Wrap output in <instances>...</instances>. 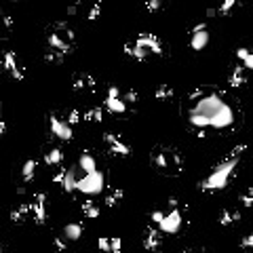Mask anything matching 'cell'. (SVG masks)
I'll return each instance as SVG.
<instances>
[{"mask_svg":"<svg viewBox=\"0 0 253 253\" xmlns=\"http://www.w3.org/2000/svg\"><path fill=\"white\" fill-rule=\"evenodd\" d=\"M188 123L196 131V137H205L207 129L226 131L234 126L236 116L232 105L222 95L196 87L188 93Z\"/></svg>","mask_w":253,"mask_h":253,"instance_id":"obj_1","label":"cell"},{"mask_svg":"<svg viewBox=\"0 0 253 253\" xmlns=\"http://www.w3.org/2000/svg\"><path fill=\"white\" fill-rule=\"evenodd\" d=\"M238 158L241 156H230L228 154L226 158L220 160V163L211 169L205 179L199 181V188L205 190V192H220V190L228 188V184L232 181V177H234V173H236Z\"/></svg>","mask_w":253,"mask_h":253,"instance_id":"obj_2","label":"cell"},{"mask_svg":"<svg viewBox=\"0 0 253 253\" xmlns=\"http://www.w3.org/2000/svg\"><path fill=\"white\" fill-rule=\"evenodd\" d=\"M150 163L156 169L158 173L163 175H179L181 169H184V158H181V152L173 146H154L150 152Z\"/></svg>","mask_w":253,"mask_h":253,"instance_id":"obj_3","label":"cell"},{"mask_svg":"<svg viewBox=\"0 0 253 253\" xmlns=\"http://www.w3.org/2000/svg\"><path fill=\"white\" fill-rule=\"evenodd\" d=\"M47 45L63 55H70L76 49V34L66 21H55L47 27Z\"/></svg>","mask_w":253,"mask_h":253,"instance_id":"obj_4","label":"cell"},{"mask_svg":"<svg viewBox=\"0 0 253 253\" xmlns=\"http://www.w3.org/2000/svg\"><path fill=\"white\" fill-rule=\"evenodd\" d=\"M103 184H105L103 173L100 171V169H95V171H89V173H84L82 177H78V181H76V190L89 194V196H95L103 190Z\"/></svg>","mask_w":253,"mask_h":253,"instance_id":"obj_5","label":"cell"},{"mask_svg":"<svg viewBox=\"0 0 253 253\" xmlns=\"http://www.w3.org/2000/svg\"><path fill=\"white\" fill-rule=\"evenodd\" d=\"M181 224H184V213H181V209L171 207L169 211H163V217H160V222L156 226L163 234H177L181 230Z\"/></svg>","mask_w":253,"mask_h":253,"instance_id":"obj_6","label":"cell"},{"mask_svg":"<svg viewBox=\"0 0 253 253\" xmlns=\"http://www.w3.org/2000/svg\"><path fill=\"white\" fill-rule=\"evenodd\" d=\"M0 70L9 72L15 80H24L25 78V70L19 63L17 53H13V51H4L2 55H0Z\"/></svg>","mask_w":253,"mask_h":253,"instance_id":"obj_7","label":"cell"},{"mask_svg":"<svg viewBox=\"0 0 253 253\" xmlns=\"http://www.w3.org/2000/svg\"><path fill=\"white\" fill-rule=\"evenodd\" d=\"M103 110L112 112V114H125L129 110V105L121 100V89L116 84L108 87V93H105V100H103Z\"/></svg>","mask_w":253,"mask_h":253,"instance_id":"obj_8","label":"cell"},{"mask_svg":"<svg viewBox=\"0 0 253 253\" xmlns=\"http://www.w3.org/2000/svg\"><path fill=\"white\" fill-rule=\"evenodd\" d=\"M135 42L144 49V51H146L148 55H163V53H165L163 42H160V38L156 36V34L144 32V34H139V36L135 38Z\"/></svg>","mask_w":253,"mask_h":253,"instance_id":"obj_9","label":"cell"},{"mask_svg":"<svg viewBox=\"0 0 253 253\" xmlns=\"http://www.w3.org/2000/svg\"><path fill=\"white\" fill-rule=\"evenodd\" d=\"M49 126H51V133L55 137L63 139V142H70L72 135V126L66 123V118H59L57 114H49Z\"/></svg>","mask_w":253,"mask_h":253,"instance_id":"obj_10","label":"cell"},{"mask_svg":"<svg viewBox=\"0 0 253 253\" xmlns=\"http://www.w3.org/2000/svg\"><path fill=\"white\" fill-rule=\"evenodd\" d=\"M30 211H32L34 224L42 226V224L47 222V194L45 192L34 194V199L30 201Z\"/></svg>","mask_w":253,"mask_h":253,"instance_id":"obj_11","label":"cell"},{"mask_svg":"<svg viewBox=\"0 0 253 253\" xmlns=\"http://www.w3.org/2000/svg\"><path fill=\"white\" fill-rule=\"evenodd\" d=\"M103 144L108 148V152L114 154V156H129L131 154L129 144H125L121 137L114 135V133H103Z\"/></svg>","mask_w":253,"mask_h":253,"instance_id":"obj_12","label":"cell"},{"mask_svg":"<svg viewBox=\"0 0 253 253\" xmlns=\"http://www.w3.org/2000/svg\"><path fill=\"white\" fill-rule=\"evenodd\" d=\"M142 243H144V249L146 251H158L160 245H163V232L158 228H148L142 236Z\"/></svg>","mask_w":253,"mask_h":253,"instance_id":"obj_13","label":"cell"},{"mask_svg":"<svg viewBox=\"0 0 253 253\" xmlns=\"http://www.w3.org/2000/svg\"><path fill=\"white\" fill-rule=\"evenodd\" d=\"M97 82L87 72H74L72 74V89L74 91H95Z\"/></svg>","mask_w":253,"mask_h":253,"instance_id":"obj_14","label":"cell"},{"mask_svg":"<svg viewBox=\"0 0 253 253\" xmlns=\"http://www.w3.org/2000/svg\"><path fill=\"white\" fill-rule=\"evenodd\" d=\"M32 211H30V202H19L17 207H13L11 211V222L13 224H25V220H30Z\"/></svg>","mask_w":253,"mask_h":253,"instance_id":"obj_15","label":"cell"},{"mask_svg":"<svg viewBox=\"0 0 253 253\" xmlns=\"http://www.w3.org/2000/svg\"><path fill=\"white\" fill-rule=\"evenodd\" d=\"M209 45V32L201 30V32H190V49L192 51H202Z\"/></svg>","mask_w":253,"mask_h":253,"instance_id":"obj_16","label":"cell"},{"mask_svg":"<svg viewBox=\"0 0 253 253\" xmlns=\"http://www.w3.org/2000/svg\"><path fill=\"white\" fill-rule=\"evenodd\" d=\"M82 232H84V226L80 222H70L63 226V238L70 243V241H80V236H82Z\"/></svg>","mask_w":253,"mask_h":253,"instance_id":"obj_17","label":"cell"},{"mask_svg":"<svg viewBox=\"0 0 253 253\" xmlns=\"http://www.w3.org/2000/svg\"><path fill=\"white\" fill-rule=\"evenodd\" d=\"M76 181H78V175H76V169H63V177H61V188L66 192H76Z\"/></svg>","mask_w":253,"mask_h":253,"instance_id":"obj_18","label":"cell"},{"mask_svg":"<svg viewBox=\"0 0 253 253\" xmlns=\"http://www.w3.org/2000/svg\"><path fill=\"white\" fill-rule=\"evenodd\" d=\"M123 51H125L126 55H129V57L135 59V61H146L148 57H150V55H148V53L144 51V49L137 45L135 40H133V42H126V45L123 47Z\"/></svg>","mask_w":253,"mask_h":253,"instance_id":"obj_19","label":"cell"},{"mask_svg":"<svg viewBox=\"0 0 253 253\" xmlns=\"http://www.w3.org/2000/svg\"><path fill=\"white\" fill-rule=\"evenodd\" d=\"M228 84H230L232 89H238V87H243V84H247V74H245V68H243V66H236V68L230 72Z\"/></svg>","mask_w":253,"mask_h":253,"instance_id":"obj_20","label":"cell"},{"mask_svg":"<svg viewBox=\"0 0 253 253\" xmlns=\"http://www.w3.org/2000/svg\"><path fill=\"white\" fill-rule=\"evenodd\" d=\"M238 220H241V211L238 209H222L220 217H217L220 226H232V224H236Z\"/></svg>","mask_w":253,"mask_h":253,"instance_id":"obj_21","label":"cell"},{"mask_svg":"<svg viewBox=\"0 0 253 253\" xmlns=\"http://www.w3.org/2000/svg\"><path fill=\"white\" fill-rule=\"evenodd\" d=\"M78 167L82 169L84 173H89V171H95L97 169V158L91 154L89 150H84L82 154H80V158H78Z\"/></svg>","mask_w":253,"mask_h":253,"instance_id":"obj_22","label":"cell"},{"mask_svg":"<svg viewBox=\"0 0 253 253\" xmlns=\"http://www.w3.org/2000/svg\"><path fill=\"white\" fill-rule=\"evenodd\" d=\"M123 199H125V190L123 188H114V190H110L108 194H105V207H118L123 202Z\"/></svg>","mask_w":253,"mask_h":253,"instance_id":"obj_23","label":"cell"},{"mask_svg":"<svg viewBox=\"0 0 253 253\" xmlns=\"http://www.w3.org/2000/svg\"><path fill=\"white\" fill-rule=\"evenodd\" d=\"M36 167H38V163H36L34 158H27L25 163H24V167H21V181H24V184H27V181H32V179H34Z\"/></svg>","mask_w":253,"mask_h":253,"instance_id":"obj_24","label":"cell"},{"mask_svg":"<svg viewBox=\"0 0 253 253\" xmlns=\"http://www.w3.org/2000/svg\"><path fill=\"white\" fill-rule=\"evenodd\" d=\"M80 209H82L84 217H89V220H97L100 213H101V209H100V205H97L95 201H84L80 205Z\"/></svg>","mask_w":253,"mask_h":253,"instance_id":"obj_25","label":"cell"},{"mask_svg":"<svg viewBox=\"0 0 253 253\" xmlns=\"http://www.w3.org/2000/svg\"><path fill=\"white\" fill-rule=\"evenodd\" d=\"M236 59L243 63L245 70H253V53L249 51V49H245V47L236 49Z\"/></svg>","mask_w":253,"mask_h":253,"instance_id":"obj_26","label":"cell"},{"mask_svg":"<svg viewBox=\"0 0 253 253\" xmlns=\"http://www.w3.org/2000/svg\"><path fill=\"white\" fill-rule=\"evenodd\" d=\"M61 160H63V152L59 150V148H51V150L45 154V163L51 165V167L61 165Z\"/></svg>","mask_w":253,"mask_h":253,"instance_id":"obj_27","label":"cell"},{"mask_svg":"<svg viewBox=\"0 0 253 253\" xmlns=\"http://www.w3.org/2000/svg\"><path fill=\"white\" fill-rule=\"evenodd\" d=\"M103 118V110L101 108H89L82 112V121L84 123H101Z\"/></svg>","mask_w":253,"mask_h":253,"instance_id":"obj_28","label":"cell"},{"mask_svg":"<svg viewBox=\"0 0 253 253\" xmlns=\"http://www.w3.org/2000/svg\"><path fill=\"white\" fill-rule=\"evenodd\" d=\"M63 59H66V55L59 53V51H55V49H47V51H45V61L51 63V66H61Z\"/></svg>","mask_w":253,"mask_h":253,"instance_id":"obj_29","label":"cell"},{"mask_svg":"<svg viewBox=\"0 0 253 253\" xmlns=\"http://www.w3.org/2000/svg\"><path fill=\"white\" fill-rule=\"evenodd\" d=\"M154 97H156L158 101H167L173 97V87L171 84H158L156 91H154Z\"/></svg>","mask_w":253,"mask_h":253,"instance_id":"obj_30","label":"cell"},{"mask_svg":"<svg viewBox=\"0 0 253 253\" xmlns=\"http://www.w3.org/2000/svg\"><path fill=\"white\" fill-rule=\"evenodd\" d=\"M11 30H13V19L0 11V36H9Z\"/></svg>","mask_w":253,"mask_h":253,"instance_id":"obj_31","label":"cell"},{"mask_svg":"<svg viewBox=\"0 0 253 253\" xmlns=\"http://www.w3.org/2000/svg\"><path fill=\"white\" fill-rule=\"evenodd\" d=\"M241 2V0H222L220 2V6H217V15H230V11L234 9V6Z\"/></svg>","mask_w":253,"mask_h":253,"instance_id":"obj_32","label":"cell"},{"mask_svg":"<svg viewBox=\"0 0 253 253\" xmlns=\"http://www.w3.org/2000/svg\"><path fill=\"white\" fill-rule=\"evenodd\" d=\"M121 100L126 103V105H135L139 101V93L135 89H126L125 93H121Z\"/></svg>","mask_w":253,"mask_h":253,"instance_id":"obj_33","label":"cell"},{"mask_svg":"<svg viewBox=\"0 0 253 253\" xmlns=\"http://www.w3.org/2000/svg\"><path fill=\"white\" fill-rule=\"evenodd\" d=\"M82 121V112L78 108H72V110H68V114H66V123L70 126H74V125H78Z\"/></svg>","mask_w":253,"mask_h":253,"instance_id":"obj_34","label":"cell"},{"mask_svg":"<svg viewBox=\"0 0 253 253\" xmlns=\"http://www.w3.org/2000/svg\"><path fill=\"white\" fill-rule=\"evenodd\" d=\"M100 15H101V0H95L93 6H91L89 13H87V19L95 21V19H100Z\"/></svg>","mask_w":253,"mask_h":253,"instance_id":"obj_35","label":"cell"},{"mask_svg":"<svg viewBox=\"0 0 253 253\" xmlns=\"http://www.w3.org/2000/svg\"><path fill=\"white\" fill-rule=\"evenodd\" d=\"M238 201H241V205H243L245 209H249V207L253 205V188H247V190H245Z\"/></svg>","mask_w":253,"mask_h":253,"instance_id":"obj_36","label":"cell"},{"mask_svg":"<svg viewBox=\"0 0 253 253\" xmlns=\"http://www.w3.org/2000/svg\"><path fill=\"white\" fill-rule=\"evenodd\" d=\"M53 249L57 253H63L68 249V241L63 236H53Z\"/></svg>","mask_w":253,"mask_h":253,"instance_id":"obj_37","label":"cell"},{"mask_svg":"<svg viewBox=\"0 0 253 253\" xmlns=\"http://www.w3.org/2000/svg\"><path fill=\"white\" fill-rule=\"evenodd\" d=\"M121 251H123V238L110 236V253H121Z\"/></svg>","mask_w":253,"mask_h":253,"instance_id":"obj_38","label":"cell"},{"mask_svg":"<svg viewBox=\"0 0 253 253\" xmlns=\"http://www.w3.org/2000/svg\"><path fill=\"white\" fill-rule=\"evenodd\" d=\"M97 247H100V253H110V236L97 238Z\"/></svg>","mask_w":253,"mask_h":253,"instance_id":"obj_39","label":"cell"},{"mask_svg":"<svg viewBox=\"0 0 253 253\" xmlns=\"http://www.w3.org/2000/svg\"><path fill=\"white\" fill-rule=\"evenodd\" d=\"M165 2H167V0H146V9L150 13H154V11H158Z\"/></svg>","mask_w":253,"mask_h":253,"instance_id":"obj_40","label":"cell"},{"mask_svg":"<svg viewBox=\"0 0 253 253\" xmlns=\"http://www.w3.org/2000/svg\"><path fill=\"white\" fill-rule=\"evenodd\" d=\"M238 247L241 249H251L253 247V234H245L241 238V243H238Z\"/></svg>","mask_w":253,"mask_h":253,"instance_id":"obj_41","label":"cell"},{"mask_svg":"<svg viewBox=\"0 0 253 253\" xmlns=\"http://www.w3.org/2000/svg\"><path fill=\"white\" fill-rule=\"evenodd\" d=\"M78 4H80V0H72V2L68 4V17H74L76 13H78Z\"/></svg>","mask_w":253,"mask_h":253,"instance_id":"obj_42","label":"cell"},{"mask_svg":"<svg viewBox=\"0 0 253 253\" xmlns=\"http://www.w3.org/2000/svg\"><path fill=\"white\" fill-rule=\"evenodd\" d=\"M160 217H163V209H154L152 213H150V220H152L154 224H158V222H160Z\"/></svg>","mask_w":253,"mask_h":253,"instance_id":"obj_43","label":"cell"},{"mask_svg":"<svg viewBox=\"0 0 253 253\" xmlns=\"http://www.w3.org/2000/svg\"><path fill=\"white\" fill-rule=\"evenodd\" d=\"M201 30H207V24H205V21H201V24L192 25V27L188 30V34H190V32H201Z\"/></svg>","mask_w":253,"mask_h":253,"instance_id":"obj_44","label":"cell"},{"mask_svg":"<svg viewBox=\"0 0 253 253\" xmlns=\"http://www.w3.org/2000/svg\"><path fill=\"white\" fill-rule=\"evenodd\" d=\"M4 133H6V123L2 121V118H0V137H2Z\"/></svg>","mask_w":253,"mask_h":253,"instance_id":"obj_45","label":"cell"},{"mask_svg":"<svg viewBox=\"0 0 253 253\" xmlns=\"http://www.w3.org/2000/svg\"><path fill=\"white\" fill-rule=\"evenodd\" d=\"M215 15H217L215 9H209V11H207V17H215Z\"/></svg>","mask_w":253,"mask_h":253,"instance_id":"obj_46","label":"cell"},{"mask_svg":"<svg viewBox=\"0 0 253 253\" xmlns=\"http://www.w3.org/2000/svg\"><path fill=\"white\" fill-rule=\"evenodd\" d=\"M17 194H25V186H19L17 188Z\"/></svg>","mask_w":253,"mask_h":253,"instance_id":"obj_47","label":"cell"},{"mask_svg":"<svg viewBox=\"0 0 253 253\" xmlns=\"http://www.w3.org/2000/svg\"><path fill=\"white\" fill-rule=\"evenodd\" d=\"M181 253H207V251H181Z\"/></svg>","mask_w":253,"mask_h":253,"instance_id":"obj_48","label":"cell"},{"mask_svg":"<svg viewBox=\"0 0 253 253\" xmlns=\"http://www.w3.org/2000/svg\"><path fill=\"white\" fill-rule=\"evenodd\" d=\"M93 2H95V0H93Z\"/></svg>","mask_w":253,"mask_h":253,"instance_id":"obj_49","label":"cell"}]
</instances>
